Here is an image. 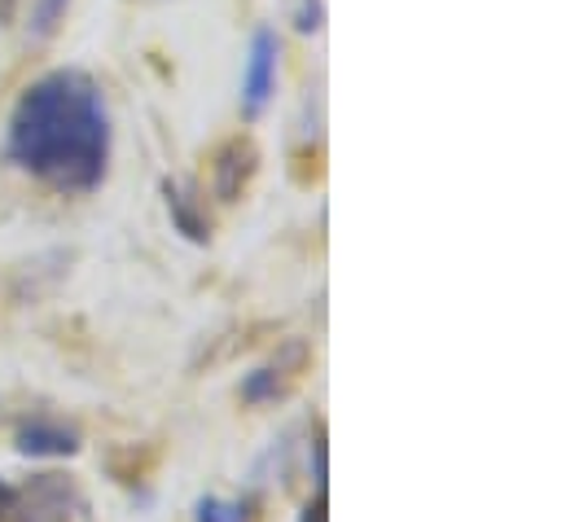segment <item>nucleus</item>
<instances>
[{
    "instance_id": "nucleus-1",
    "label": "nucleus",
    "mask_w": 566,
    "mask_h": 522,
    "mask_svg": "<svg viewBox=\"0 0 566 522\" xmlns=\"http://www.w3.org/2000/svg\"><path fill=\"white\" fill-rule=\"evenodd\" d=\"M9 158L53 189L88 194L111 167V111L84 71H49L9 115Z\"/></svg>"
},
{
    "instance_id": "nucleus-2",
    "label": "nucleus",
    "mask_w": 566,
    "mask_h": 522,
    "mask_svg": "<svg viewBox=\"0 0 566 522\" xmlns=\"http://www.w3.org/2000/svg\"><path fill=\"white\" fill-rule=\"evenodd\" d=\"M277 53H282L277 35L269 27L255 31L251 58H247V75H242V115L247 119H260L264 106L273 102V88H277Z\"/></svg>"
},
{
    "instance_id": "nucleus-3",
    "label": "nucleus",
    "mask_w": 566,
    "mask_h": 522,
    "mask_svg": "<svg viewBox=\"0 0 566 522\" xmlns=\"http://www.w3.org/2000/svg\"><path fill=\"white\" fill-rule=\"evenodd\" d=\"M251 171H255V145L251 140H229L220 149V158H216V194L224 202H233L247 189Z\"/></svg>"
},
{
    "instance_id": "nucleus-4",
    "label": "nucleus",
    "mask_w": 566,
    "mask_h": 522,
    "mask_svg": "<svg viewBox=\"0 0 566 522\" xmlns=\"http://www.w3.org/2000/svg\"><path fill=\"white\" fill-rule=\"evenodd\" d=\"M18 452L22 457H75L80 435L57 426V421H31V426L18 430Z\"/></svg>"
},
{
    "instance_id": "nucleus-5",
    "label": "nucleus",
    "mask_w": 566,
    "mask_h": 522,
    "mask_svg": "<svg viewBox=\"0 0 566 522\" xmlns=\"http://www.w3.org/2000/svg\"><path fill=\"white\" fill-rule=\"evenodd\" d=\"M290 378H294V374H285L282 365H277V369H255V374L242 383V399H247V404H269V399H277V395L290 392Z\"/></svg>"
},
{
    "instance_id": "nucleus-6",
    "label": "nucleus",
    "mask_w": 566,
    "mask_h": 522,
    "mask_svg": "<svg viewBox=\"0 0 566 522\" xmlns=\"http://www.w3.org/2000/svg\"><path fill=\"white\" fill-rule=\"evenodd\" d=\"M290 18H294V27H298L303 35H316L321 22H325V9H321V0H294Z\"/></svg>"
},
{
    "instance_id": "nucleus-7",
    "label": "nucleus",
    "mask_w": 566,
    "mask_h": 522,
    "mask_svg": "<svg viewBox=\"0 0 566 522\" xmlns=\"http://www.w3.org/2000/svg\"><path fill=\"white\" fill-rule=\"evenodd\" d=\"M198 522H242V505H229L220 497H202L198 501Z\"/></svg>"
},
{
    "instance_id": "nucleus-8",
    "label": "nucleus",
    "mask_w": 566,
    "mask_h": 522,
    "mask_svg": "<svg viewBox=\"0 0 566 522\" xmlns=\"http://www.w3.org/2000/svg\"><path fill=\"white\" fill-rule=\"evenodd\" d=\"M71 0H40V9H35V35H49L57 22H62V9H66Z\"/></svg>"
}]
</instances>
